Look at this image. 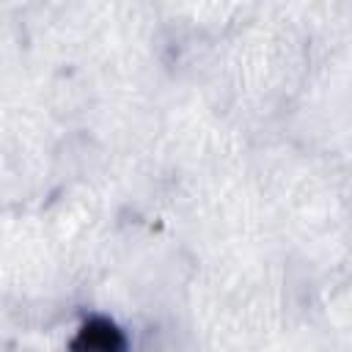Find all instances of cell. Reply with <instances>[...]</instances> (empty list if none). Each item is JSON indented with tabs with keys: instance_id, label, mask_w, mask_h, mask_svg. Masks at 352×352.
I'll use <instances>...</instances> for the list:
<instances>
[{
	"instance_id": "cell-1",
	"label": "cell",
	"mask_w": 352,
	"mask_h": 352,
	"mask_svg": "<svg viewBox=\"0 0 352 352\" xmlns=\"http://www.w3.org/2000/svg\"><path fill=\"white\" fill-rule=\"evenodd\" d=\"M74 352H124V336L110 322L94 319L80 330Z\"/></svg>"
}]
</instances>
